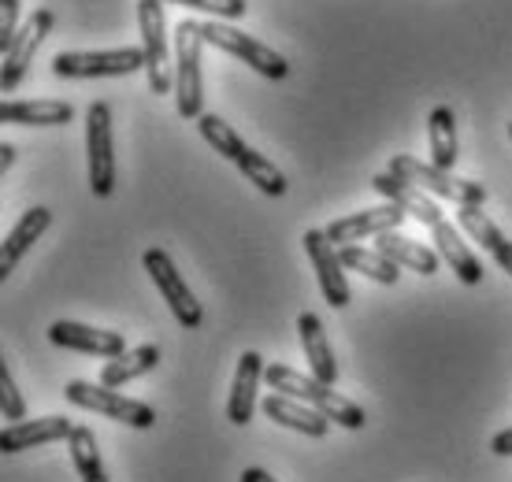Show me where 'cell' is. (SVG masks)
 Segmentation results:
<instances>
[{
	"label": "cell",
	"instance_id": "obj_6",
	"mask_svg": "<svg viewBox=\"0 0 512 482\" xmlns=\"http://www.w3.org/2000/svg\"><path fill=\"white\" fill-rule=\"evenodd\" d=\"M201 34H205V45H216V49L231 52V56H238L242 64H249L256 71V75L271 78V82H279V78L290 75V64H286V56L282 52H275L271 45H264V41L249 38V34H242L238 26L231 23H201Z\"/></svg>",
	"mask_w": 512,
	"mask_h": 482
},
{
	"label": "cell",
	"instance_id": "obj_23",
	"mask_svg": "<svg viewBox=\"0 0 512 482\" xmlns=\"http://www.w3.org/2000/svg\"><path fill=\"white\" fill-rule=\"evenodd\" d=\"M375 249L383 256H390L397 267H409L416 275H438V260H442L438 249H427V245L405 238V234H397V230L379 234V238H375Z\"/></svg>",
	"mask_w": 512,
	"mask_h": 482
},
{
	"label": "cell",
	"instance_id": "obj_25",
	"mask_svg": "<svg viewBox=\"0 0 512 482\" xmlns=\"http://www.w3.org/2000/svg\"><path fill=\"white\" fill-rule=\"evenodd\" d=\"M160 364V345H138V349H127L123 356H112L108 364L101 368V382L104 386H127V382L141 379V375H149V371Z\"/></svg>",
	"mask_w": 512,
	"mask_h": 482
},
{
	"label": "cell",
	"instance_id": "obj_36",
	"mask_svg": "<svg viewBox=\"0 0 512 482\" xmlns=\"http://www.w3.org/2000/svg\"><path fill=\"white\" fill-rule=\"evenodd\" d=\"M509 134H512V123H509Z\"/></svg>",
	"mask_w": 512,
	"mask_h": 482
},
{
	"label": "cell",
	"instance_id": "obj_30",
	"mask_svg": "<svg viewBox=\"0 0 512 482\" xmlns=\"http://www.w3.org/2000/svg\"><path fill=\"white\" fill-rule=\"evenodd\" d=\"M160 4H179V8H193V12H212L216 19H245L249 0H160Z\"/></svg>",
	"mask_w": 512,
	"mask_h": 482
},
{
	"label": "cell",
	"instance_id": "obj_13",
	"mask_svg": "<svg viewBox=\"0 0 512 482\" xmlns=\"http://www.w3.org/2000/svg\"><path fill=\"white\" fill-rule=\"evenodd\" d=\"M405 219H409L405 208H397V204L386 201L383 208H364V212H353V216H346V219H334L331 227H327V238L342 249V245H357V241L379 238L386 230H397Z\"/></svg>",
	"mask_w": 512,
	"mask_h": 482
},
{
	"label": "cell",
	"instance_id": "obj_21",
	"mask_svg": "<svg viewBox=\"0 0 512 482\" xmlns=\"http://www.w3.org/2000/svg\"><path fill=\"white\" fill-rule=\"evenodd\" d=\"M457 227H461L472 241H479V249H487V253L494 256V264L512 279V241L501 234L498 223H494L483 208H475V204L461 208V212H457Z\"/></svg>",
	"mask_w": 512,
	"mask_h": 482
},
{
	"label": "cell",
	"instance_id": "obj_33",
	"mask_svg": "<svg viewBox=\"0 0 512 482\" xmlns=\"http://www.w3.org/2000/svg\"><path fill=\"white\" fill-rule=\"evenodd\" d=\"M490 449H494L498 457H512V427H509V431L494 434V442H490Z\"/></svg>",
	"mask_w": 512,
	"mask_h": 482
},
{
	"label": "cell",
	"instance_id": "obj_11",
	"mask_svg": "<svg viewBox=\"0 0 512 482\" xmlns=\"http://www.w3.org/2000/svg\"><path fill=\"white\" fill-rule=\"evenodd\" d=\"M138 26H141V49H145V75L153 97L171 89L167 75V23H164V4L160 0H138Z\"/></svg>",
	"mask_w": 512,
	"mask_h": 482
},
{
	"label": "cell",
	"instance_id": "obj_24",
	"mask_svg": "<svg viewBox=\"0 0 512 482\" xmlns=\"http://www.w3.org/2000/svg\"><path fill=\"white\" fill-rule=\"evenodd\" d=\"M427 141H431V164L453 171L457 164V115L449 104H438L427 115Z\"/></svg>",
	"mask_w": 512,
	"mask_h": 482
},
{
	"label": "cell",
	"instance_id": "obj_34",
	"mask_svg": "<svg viewBox=\"0 0 512 482\" xmlns=\"http://www.w3.org/2000/svg\"><path fill=\"white\" fill-rule=\"evenodd\" d=\"M242 482H279V479H271L264 468H245L242 471Z\"/></svg>",
	"mask_w": 512,
	"mask_h": 482
},
{
	"label": "cell",
	"instance_id": "obj_14",
	"mask_svg": "<svg viewBox=\"0 0 512 482\" xmlns=\"http://www.w3.org/2000/svg\"><path fill=\"white\" fill-rule=\"evenodd\" d=\"M372 190L383 193L386 201L397 204V208H405L416 223H423V227H435V223H442V212H438V204L431 193H423L416 182H409V178L394 175V171H383V175L372 178Z\"/></svg>",
	"mask_w": 512,
	"mask_h": 482
},
{
	"label": "cell",
	"instance_id": "obj_15",
	"mask_svg": "<svg viewBox=\"0 0 512 482\" xmlns=\"http://www.w3.org/2000/svg\"><path fill=\"white\" fill-rule=\"evenodd\" d=\"M71 431H75V423L64 416L19 419V423H8V427L0 431V449H4V453H23V449H34V445L67 442Z\"/></svg>",
	"mask_w": 512,
	"mask_h": 482
},
{
	"label": "cell",
	"instance_id": "obj_28",
	"mask_svg": "<svg viewBox=\"0 0 512 482\" xmlns=\"http://www.w3.org/2000/svg\"><path fill=\"white\" fill-rule=\"evenodd\" d=\"M67 449H71V464L78 468L82 482H108L101 464V449H97V438H93L90 427H75L71 438H67Z\"/></svg>",
	"mask_w": 512,
	"mask_h": 482
},
{
	"label": "cell",
	"instance_id": "obj_29",
	"mask_svg": "<svg viewBox=\"0 0 512 482\" xmlns=\"http://www.w3.org/2000/svg\"><path fill=\"white\" fill-rule=\"evenodd\" d=\"M238 171H242L249 182H253L260 193H268V197H282L286 193V175H282L279 167L271 164L268 156H260V153H245V160L238 164Z\"/></svg>",
	"mask_w": 512,
	"mask_h": 482
},
{
	"label": "cell",
	"instance_id": "obj_17",
	"mask_svg": "<svg viewBox=\"0 0 512 482\" xmlns=\"http://www.w3.org/2000/svg\"><path fill=\"white\" fill-rule=\"evenodd\" d=\"M260 408H264V416L275 419L279 427H290V431L305 434V438H323V434L331 431V419L290 394H268Z\"/></svg>",
	"mask_w": 512,
	"mask_h": 482
},
{
	"label": "cell",
	"instance_id": "obj_20",
	"mask_svg": "<svg viewBox=\"0 0 512 482\" xmlns=\"http://www.w3.org/2000/svg\"><path fill=\"white\" fill-rule=\"evenodd\" d=\"M52 227V212L49 208H30V212H23V219L15 223L12 230H8V238H4V249H0V279H8L15 267H19V260H23L30 249H34V241L45 234V230Z\"/></svg>",
	"mask_w": 512,
	"mask_h": 482
},
{
	"label": "cell",
	"instance_id": "obj_19",
	"mask_svg": "<svg viewBox=\"0 0 512 482\" xmlns=\"http://www.w3.org/2000/svg\"><path fill=\"white\" fill-rule=\"evenodd\" d=\"M297 338H301V349H305V360L312 375L327 386L338 382V360L331 353V342H327V330H323V319L316 312H301L297 316Z\"/></svg>",
	"mask_w": 512,
	"mask_h": 482
},
{
	"label": "cell",
	"instance_id": "obj_35",
	"mask_svg": "<svg viewBox=\"0 0 512 482\" xmlns=\"http://www.w3.org/2000/svg\"><path fill=\"white\" fill-rule=\"evenodd\" d=\"M12 164H15V145H8V141H4V145H0V175H4Z\"/></svg>",
	"mask_w": 512,
	"mask_h": 482
},
{
	"label": "cell",
	"instance_id": "obj_12",
	"mask_svg": "<svg viewBox=\"0 0 512 482\" xmlns=\"http://www.w3.org/2000/svg\"><path fill=\"white\" fill-rule=\"evenodd\" d=\"M49 342L60 345V349H71V353L104 356V360L127 353V338L119 330L86 327V323H75V319H56L49 327Z\"/></svg>",
	"mask_w": 512,
	"mask_h": 482
},
{
	"label": "cell",
	"instance_id": "obj_8",
	"mask_svg": "<svg viewBox=\"0 0 512 482\" xmlns=\"http://www.w3.org/2000/svg\"><path fill=\"white\" fill-rule=\"evenodd\" d=\"M145 71V49H104V52H60L52 60L56 78H123Z\"/></svg>",
	"mask_w": 512,
	"mask_h": 482
},
{
	"label": "cell",
	"instance_id": "obj_4",
	"mask_svg": "<svg viewBox=\"0 0 512 482\" xmlns=\"http://www.w3.org/2000/svg\"><path fill=\"white\" fill-rule=\"evenodd\" d=\"M390 171L416 182V186H420L423 193H431V197L453 201L457 208H468V204L483 208V201H487V190H483L479 182L457 178L453 171H442V167H435V164H420L416 156H394V160H390Z\"/></svg>",
	"mask_w": 512,
	"mask_h": 482
},
{
	"label": "cell",
	"instance_id": "obj_22",
	"mask_svg": "<svg viewBox=\"0 0 512 482\" xmlns=\"http://www.w3.org/2000/svg\"><path fill=\"white\" fill-rule=\"evenodd\" d=\"M0 119L8 127H67L75 108L67 101H8L0 108Z\"/></svg>",
	"mask_w": 512,
	"mask_h": 482
},
{
	"label": "cell",
	"instance_id": "obj_9",
	"mask_svg": "<svg viewBox=\"0 0 512 482\" xmlns=\"http://www.w3.org/2000/svg\"><path fill=\"white\" fill-rule=\"evenodd\" d=\"M52 26H56V15H52L49 8H38V12L15 30V38L4 45V71H0L4 93H15V89H19V82H23L26 71H30L34 52H38L41 41L52 34Z\"/></svg>",
	"mask_w": 512,
	"mask_h": 482
},
{
	"label": "cell",
	"instance_id": "obj_16",
	"mask_svg": "<svg viewBox=\"0 0 512 482\" xmlns=\"http://www.w3.org/2000/svg\"><path fill=\"white\" fill-rule=\"evenodd\" d=\"M264 356L260 353H242L238 360V371H234V386H231V397H227V419H231L234 427H245V423H253V412H256V386L264 379Z\"/></svg>",
	"mask_w": 512,
	"mask_h": 482
},
{
	"label": "cell",
	"instance_id": "obj_5",
	"mask_svg": "<svg viewBox=\"0 0 512 482\" xmlns=\"http://www.w3.org/2000/svg\"><path fill=\"white\" fill-rule=\"evenodd\" d=\"M86 164H90L93 197L116 193V141H112V108L104 101L86 112Z\"/></svg>",
	"mask_w": 512,
	"mask_h": 482
},
{
	"label": "cell",
	"instance_id": "obj_27",
	"mask_svg": "<svg viewBox=\"0 0 512 482\" xmlns=\"http://www.w3.org/2000/svg\"><path fill=\"white\" fill-rule=\"evenodd\" d=\"M197 130H201V138L212 145V153H219L223 160H231L234 167L242 164L245 153H249V145L242 141V134H238L227 119H219V115L205 112L201 119H197Z\"/></svg>",
	"mask_w": 512,
	"mask_h": 482
},
{
	"label": "cell",
	"instance_id": "obj_7",
	"mask_svg": "<svg viewBox=\"0 0 512 482\" xmlns=\"http://www.w3.org/2000/svg\"><path fill=\"white\" fill-rule=\"evenodd\" d=\"M141 264H145L149 279H153V286L160 290V297L167 301L171 316L179 319L182 330H197L201 323H205V308H201V301L193 297L190 286L182 282L179 267H175V260H171L164 249H149V253L141 256Z\"/></svg>",
	"mask_w": 512,
	"mask_h": 482
},
{
	"label": "cell",
	"instance_id": "obj_31",
	"mask_svg": "<svg viewBox=\"0 0 512 482\" xmlns=\"http://www.w3.org/2000/svg\"><path fill=\"white\" fill-rule=\"evenodd\" d=\"M0 412H4L8 423L26 419V401H23V394H19V386H15L12 371L8 368H0Z\"/></svg>",
	"mask_w": 512,
	"mask_h": 482
},
{
	"label": "cell",
	"instance_id": "obj_10",
	"mask_svg": "<svg viewBox=\"0 0 512 482\" xmlns=\"http://www.w3.org/2000/svg\"><path fill=\"white\" fill-rule=\"evenodd\" d=\"M305 253H308V260H312L316 279H320L323 301L331 308H346L349 301H353V290H349L342 253H338V245L327 238V230H305Z\"/></svg>",
	"mask_w": 512,
	"mask_h": 482
},
{
	"label": "cell",
	"instance_id": "obj_32",
	"mask_svg": "<svg viewBox=\"0 0 512 482\" xmlns=\"http://www.w3.org/2000/svg\"><path fill=\"white\" fill-rule=\"evenodd\" d=\"M0 8H4V12H0V49H4L23 23H19V0H0Z\"/></svg>",
	"mask_w": 512,
	"mask_h": 482
},
{
	"label": "cell",
	"instance_id": "obj_3",
	"mask_svg": "<svg viewBox=\"0 0 512 482\" xmlns=\"http://www.w3.org/2000/svg\"><path fill=\"white\" fill-rule=\"evenodd\" d=\"M64 397L71 401L75 408H86V412H97L104 419H116L123 427H134V431H149L156 423V408L145 405V401H134V397H123L119 390L112 386H104V382H67L64 386Z\"/></svg>",
	"mask_w": 512,
	"mask_h": 482
},
{
	"label": "cell",
	"instance_id": "obj_26",
	"mask_svg": "<svg viewBox=\"0 0 512 482\" xmlns=\"http://www.w3.org/2000/svg\"><path fill=\"white\" fill-rule=\"evenodd\" d=\"M338 253H342V264H346L349 271H360L364 279L379 282V286H394V282L401 279V271H397V264L390 260V256L379 253V249H360V245H342Z\"/></svg>",
	"mask_w": 512,
	"mask_h": 482
},
{
	"label": "cell",
	"instance_id": "obj_18",
	"mask_svg": "<svg viewBox=\"0 0 512 482\" xmlns=\"http://www.w3.org/2000/svg\"><path fill=\"white\" fill-rule=\"evenodd\" d=\"M431 234H435V249L449 264V271H453L464 286H479V282H483V264H479V256L472 253V245L461 238V230L442 219V223L431 227Z\"/></svg>",
	"mask_w": 512,
	"mask_h": 482
},
{
	"label": "cell",
	"instance_id": "obj_2",
	"mask_svg": "<svg viewBox=\"0 0 512 482\" xmlns=\"http://www.w3.org/2000/svg\"><path fill=\"white\" fill-rule=\"evenodd\" d=\"M205 34L197 19H182L175 30V108L182 119L205 115V71H201Z\"/></svg>",
	"mask_w": 512,
	"mask_h": 482
},
{
	"label": "cell",
	"instance_id": "obj_1",
	"mask_svg": "<svg viewBox=\"0 0 512 482\" xmlns=\"http://www.w3.org/2000/svg\"><path fill=\"white\" fill-rule=\"evenodd\" d=\"M264 379H268V386L275 394H290V397H297V401H305V405H312L316 412H323V416L331 419V423L346 427V431H360V427L368 423V416H364V408H360L357 401L334 394L331 386L320 382L316 375H297V371L286 368V364H268Z\"/></svg>",
	"mask_w": 512,
	"mask_h": 482
}]
</instances>
